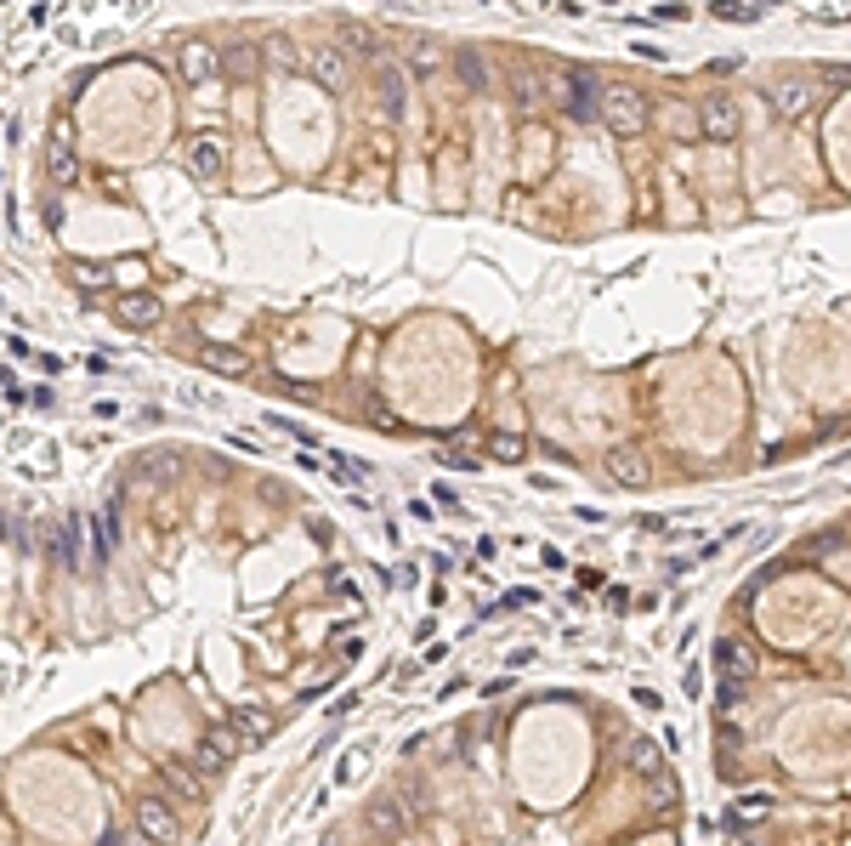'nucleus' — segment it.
<instances>
[{
	"instance_id": "nucleus-14",
	"label": "nucleus",
	"mask_w": 851,
	"mask_h": 846,
	"mask_svg": "<svg viewBox=\"0 0 851 846\" xmlns=\"http://www.w3.org/2000/svg\"><path fill=\"white\" fill-rule=\"evenodd\" d=\"M205 364H210V370H222V375H244V370H250V358H244L239 347H222V341H205Z\"/></svg>"
},
{
	"instance_id": "nucleus-19",
	"label": "nucleus",
	"mask_w": 851,
	"mask_h": 846,
	"mask_svg": "<svg viewBox=\"0 0 851 846\" xmlns=\"http://www.w3.org/2000/svg\"><path fill=\"white\" fill-rule=\"evenodd\" d=\"M103 279H108V273H103V267H91V262L74 267V284H80V290H103Z\"/></svg>"
},
{
	"instance_id": "nucleus-3",
	"label": "nucleus",
	"mask_w": 851,
	"mask_h": 846,
	"mask_svg": "<svg viewBox=\"0 0 851 846\" xmlns=\"http://www.w3.org/2000/svg\"><path fill=\"white\" fill-rule=\"evenodd\" d=\"M137 829L148 835V841L171 846V841H176V812H171V801H159V795H148V801L137 807Z\"/></svg>"
},
{
	"instance_id": "nucleus-21",
	"label": "nucleus",
	"mask_w": 851,
	"mask_h": 846,
	"mask_svg": "<svg viewBox=\"0 0 851 846\" xmlns=\"http://www.w3.org/2000/svg\"><path fill=\"white\" fill-rule=\"evenodd\" d=\"M437 63H443V52H437L432 40H420V46H415V69H420V74H432Z\"/></svg>"
},
{
	"instance_id": "nucleus-9",
	"label": "nucleus",
	"mask_w": 851,
	"mask_h": 846,
	"mask_svg": "<svg viewBox=\"0 0 851 846\" xmlns=\"http://www.w3.org/2000/svg\"><path fill=\"white\" fill-rule=\"evenodd\" d=\"M176 63H182V74H188V80H216V74H222V52H216V46H205V40H188Z\"/></svg>"
},
{
	"instance_id": "nucleus-17",
	"label": "nucleus",
	"mask_w": 851,
	"mask_h": 846,
	"mask_svg": "<svg viewBox=\"0 0 851 846\" xmlns=\"http://www.w3.org/2000/svg\"><path fill=\"white\" fill-rule=\"evenodd\" d=\"M488 455H494V460H522V455H528V443L511 438V432H494V438H488Z\"/></svg>"
},
{
	"instance_id": "nucleus-7",
	"label": "nucleus",
	"mask_w": 851,
	"mask_h": 846,
	"mask_svg": "<svg viewBox=\"0 0 851 846\" xmlns=\"http://www.w3.org/2000/svg\"><path fill=\"white\" fill-rule=\"evenodd\" d=\"M608 477L619 483V489H647L653 466H647L642 449H613V455H608Z\"/></svg>"
},
{
	"instance_id": "nucleus-18",
	"label": "nucleus",
	"mask_w": 851,
	"mask_h": 846,
	"mask_svg": "<svg viewBox=\"0 0 851 846\" xmlns=\"http://www.w3.org/2000/svg\"><path fill=\"white\" fill-rule=\"evenodd\" d=\"M460 74H466V80H471L477 91L488 86V69H483V57H477V52H460Z\"/></svg>"
},
{
	"instance_id": "nucleus-5",
	"label": "nucleus",
	"mask_w": 851,
	"mask_h": 846,
	"mask_svg": "<svg viewBox=\"0 0 851 846\" xmlns=\"http://www.w3.org/2000/svg\"><path fill=\"white\" fill-rule=\"evenodd\" d=\"M233 750H239V733H233V727H210L205 739H199V750H193V761H199L205 773H222L227 761H233Z\"/></svg>"
},
{
	"instance_id": "nucleus-11",
	"label": "nucleus",
	"mask_w": 851,
	"mask_h": 846,
	"mask_svg": "<svg viewBox=\"0 0 851 846\" xmlns=\"http://www.w3.org/2000/svg\"><path fill=\"white\" fill-rule=\"evenodd\" d=\"M307 69H313L318 86L341 91V80H347V57L335 52V46H313V57H307Z\"/></svg>"
},
{
	"instance_id": "nucleus-12",
	"label": "nucleus",
	"mask_w": 851,
	"mask_h": 846,
	"mask_svg": "<svg viewBox=\"0 0 851 846\" xmlns=\"http://www.w3.org/2000/svg\"><path fill=\"white\" fill-rule=\"evenodd\" d=\"M114 313H120V324L142 330V324H154V318H159V301H154V296H142V290H131V296L114 301Z\"/></svg>"
},
{
	"instance_id": "nucleus-22",
	"label": "nucleus",
	"mask_w": 851,
	"mask_h": 846,
	"mask_svg": "<svg viewBox=\"0 0 851 846\" xmlns=\"http://www.w3.org/2000/svg\"><path fill=\"white\" fill-rule=\"evenodd\" d=\"M103 846H154V841H148V835H142V829H131V835H108Z\"/></svg>"
},
{
	"instance_id": "nucleus-15",
	"label": "nucleus",
	"mask_w": 851,
	"mask_h": 846,
	"mask_svg": "<svg viewBox=\"0 0 851 846\" xmlns=\"http://www.w3.org/2000/svg\"><path fill=\"white\" fill-rule=\"evenodd\" d=\"M381 103H386L392 120L403 114V69H398V63H386V69H381Z\"/></svg>"
},
{
	"instance_id": "nucleus-6",
	"label": "nucleus",
	"mask_w": 851,
	"mask_h": 846,
	"mask_svg": "<svg viewBox=\"0 0 851 846\" xmlns=\"http://www.w3.org/2000/svg\"><path fill=\"white\" fill-rule=\"evenodd\" d=\"M188 171L199 182H222V171H227V148H222V137H199L188 148Z\"/></svg>"
},
{
	"instance_id": "nucleus-16",
	"label": "nucleus",
	"mask_w": 851,
	"mask_h": 846,
	"mask_svg": "<svg viewBox=\"0 0 851 846\" xmlns=\"http://www.w3.org/2000/svg\"><path fill=\"white\" fill-rule=\"evenodd\" d=\"M517 108H522V114H539V108H545V91H539V74H517Z\"/></svg>"
},
{
	"instance_id": "nucleus-1",
	"label": "nucleus",
	"mask_w": 851,
	"mask_h": 846,
	"mask_svg": "<svg viewBox=\"0 0 851 846\" xmlns=\"http://www.w3.org/2000/svg\"><path fill=\"white\" fill-rule=\"evenodd\" d=\"M602 120L619 131V137H636L647 125V97L630 80H613V86H602Z\"/></svg>"
},
{
	"instance_id": "nucleus-4",
	"label": "nucleus",
	"mask_w": 851,
	"mask_h": 846,
	"mask_svg": "<svg viewBox=\"0 0 851 846\" xmlns=\"http://www.w3.org/2000/svg\"><path fill=\"white\" fill-rule=\"evenodd\" d=\"M698 131L710 142H732L738 137V103H732V97H710L704 114H698Z\"/></svg>"
},
{
	"instance_id": "nucleus-13",
	"label": "nucleus",
	"mask_w": 851,
	"mask_h": 846,
	"mask_svg": "<svg viewBox=\"0 0 851 846\" xmlns=\"http://www.w3.org/2000/svg\"><path fill=\"white\" fill-rule=\"evenodd\" d=\"M233 733H239V739H250V744H261L267 739V733H273V716H267V710H233Z\"/></svg>"
},
{
	"instance_id": "nucleus-2",
	"label": "nucleus",
	"mask_w": 851,
	"mask_h": 846,
	"mask_svg": "<svg viewBox=\"0 0 851 846\" xmlns=\"http://www.w3.org/2000/svg\"><path fill=\"white\" fill-rule=\"evenodd\" d=\"M715 670H721L727 699H732V693H738V682H749V670H755V653H749V642H738V636H721V642H715Z\"/></svg>"
},
{
	"instance_id": "nucleus-23",
	"label": "nucleus",
	"mask_w": 851,
	"mask_h": 846,
	"mask_svg": "<svg viewBox=\"0 0 851 846\" xmlns=\"http://www.w3.org/2000/svg\"><path fill=\"white\" fill-rule=\"evenodd\" d=\"M375 824H381V829H398L403 818H398V807H386V801H381V807H375Z\"/></svg>"
},
{
	"instance_id": "nucleus-8",
	"label": "nucleus",
	"mask_w": 851,
	"mask_h": 846,
	"mask_svg": "<svg viewBox=\"0 0 851 846\" xmlns=\"http://www.w3.org/2000/svg\"><path fill=\"white\" fill-rule=\"evenodd\" d=\"M46 171H52V182H74V177H80V159H74V142H69L63 125L46 137Z\"/></svg>"
},
{
	"instance_id": "nucleus-20",
	"label": "nucleus",
	"mask_w": 851,
	"mask_h": 846,
	"mask_svg": "<svg viewBox=\"0 0 851 846\" xmlns=\"http://www.w3.org/2000/svg\"><path fill=\"white\" fill-rule=\"evenodd\" d=\"M772 807V795H744V801H738V807H732V818H738V824H744L749 812H766ZM749 824H755V818H749Z\"/></svg>"
},
{
	"instance_id": "nucleus-10",
	"label": "nucleus",
	"mask_w": 851,
	"mask_h": 846,
	"mask_svg": "<svg viewBox=\"0 0 851 846\" xmlns=\"http://www.w3.org/2000/svg\"><path fill=\"white\" fill-rule=\"evenodd\" d=\"M817 103V91L812 86H800V80H778L772 86V108H778L783 120H800V114H812Z\"/></svg>"
}]
</instances>
